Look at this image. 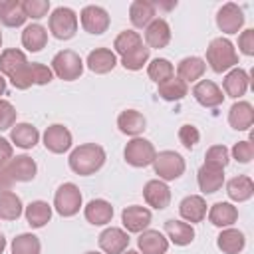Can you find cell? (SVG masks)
<instances>
[{
  "label": "cell",
  "mask_w": 254,
  "mask_h": 254,
  "mask_svg": "<svg viewBox=\"0 0 254 254\" xmlns=\"http://www.w3.org/2000/svg\"><path fill=\"white\" fill-rule=\"evenodd\" d=\"M4 248H6V238H4V234L0 232V254L4 252Z\"/></svg>",
  "instance_id": "52"
},
{
  "label": "cell",
  "mask_w": 254,
  "mask_h": 254,
  "mask_svg": "<svg viewBox=\"0 0 254 254\" xmlns=\"http://www.w3.org/2000/svg\"><path fill=\"white\" fill-rule=\"evenodd\" d=\"M79 20H81V28L87 32V34H93V36H99L103 32H107L109 28V14L105 8L101 6H85L79 14Z\"/></svg>",
  "instance_id": "9"
},
{
  "label": "cell",
  "mask_w": 254,
  "mask_h": 254,
  "mask_svg": "<svg viewBox=\"0 0 254 254\" xmlns=\"http://www.w3.org/2000/svg\"><path fill=\"white\" fill-rule=\"evenodd\" d=\"M238 48H240V52H242L244 56H254V30H252V28H248V30H244V32L240 34V38H238Z\"/></svg>",
  "instance_id": "48"
},
{
  "label": "cell",
  "mask_w": 254,
  "mask_h": 254,
  "mask_svg": "<svg viewBox=\"0 0 254 254\" xmlns=\"http://www.w3.org/2000/svg\"><path fill=\"white\" fill-rule=\"evenodd\" d=\"M196 181H198V189H200L204 194H212V192L220 190L222 185H224V169H216V167L202 165V167L198 169Z\"/></svg>",
  "instance_id": "18"
},
{
  "label": "cell",
  "mask_w": 254,
  "mask_h": 254,
  "mask_svg": "<svg viewBox=\"0 0 254 254\" xmlns=\"http://www.w3.org/2000/svg\"><path fill=\"white\" fill-rule=\"evenodd\" d=\"M179 212H181L183 220H187V222H200L206 216V202L198 194L185 196L179 204Z\"/></svg>",
  "instance_id": "24"
},
{
  "label": "cell",
  "mask_w": 254,
  "mask_h": 254,
  "mask_svg": "<svg viewBox=\"0 0 254 254\" xmlns=\"http://www.w3.org/2000/svg\"><path fill=\"white\" fill-rule=\"evenodd\" d=\"M12 185H14V181H12V177L8 173V167L4 163V165H0V192L2 190H10Z\"/></svg>",
  "instance_id": "50"
},
{
  "label": "cell",
  "mask_w": 254,
  "mask_h": 254,
  "mask_svg": "<svg viewBox=\"0 0 254 254\" xmlns=\"http://www.w3.org/2000/svg\"><path fill=\"white\" fill-rule=\"evenodd\" d=\"M123 254H141V252H137V250H125Z\"/></svg>",
  "instance_id": "53"
},
{
  "label": "cell",
  "mask_w": 254,
  "mask_h": 254,
  "mask_svg": "<svg viewBox=\"0 0 254 254\" xmlns=\"http://www.w3.org/2000/svg\"><path fill=\"white\" fill-rule=\"evenodd\" d=\"M117 127H119L121 133L131 135V137H137V135H141L145 131L147 119L143 117V113H139L135 109H125L117 117Z\"/></svg>",
  "instance_id": "22"
},
{
  "label": "cell",
  "mask_w": 254,
  "mask_h": 254,
  "mask_svg": "<svg viewBox=\"0 0 254 254\" xmlns=\"http://www.w3.org/2000/svg\"><path fill=\"white\" fill-rule=\"evenodd\" d=\"M22 210H24V204L16 192L12 190L0 192V218L2 220H18Z\"/></svg>",
  "instance_id": "36"
},
{
  "label": "cell",
  "mask_w": 254,
  "mask_h": 254,
  "mask_svg": "<svg viewBox=\"0 0 254 254\" xmlns=\"http://www.w3.org/2000/svg\"><path fill=\"white\" fill-rule=\"evenodd\" d=\"M42 244L34 234H18L12 240V254H40Z\"/></svg>",
  "instance_id": "41"
},
{
  "label": "cell",
  "mask_w": 254,
  "mask_h": 254,
  "mask_svg": "<svg viewBox=\"0 0 254 254\" xmlns=\"http://www.w3.org/2000/svg\"><path fill=\"white\" fill-rule=\"evenodd\" d=\"M12 153H14V149H12V143H10L8 139L0 137V165L8 163V161L12 159Z\"/></svg>",
  "instance_id": "49"
},
{
  "label": "cell",
  "mask_w": 254,
  "mask_h": 254,
  "mask_svg": "<svg viewBox=\"0 0 254 254\" xmlns=\"http://www.w3.org/2000/svg\"><path fill=\"white\" fill-rule=\"evenodd\" d=\"M192 95L194 99L202 105V107H218L222 101H224V95H222V89L210 81V79H200L196 81V85L192 87Z\"/></svg>",
  "instance_id": "16"
},
{
  "label": "cell",
  "mask_w": 254,
  "mask_h": 254,
  "mask_svg": "<svg viewBox=\"0 0 254 254\" xmlns=\"http://www.w3.org/2000/svg\"><path fill=\"white\" fill-rule=\"evenodd\" d=\"M204 69H206V62H204L202 58L189 56V58H185V60L179 62V65H177V73H179V75H177V77L183 79L185 83L196 81V79L202 77Z\"/></svg>",
  "instance_id": "32"
},
{
  "label": "cell",
  "mask_w": 254,
  "mask_h": 254,
  "mask_svg": "<svg viewBox=\"0 0 254 254\" xmlns=\"http://www.w3.org/2000/svg\"><path fill=\"white\" fill-rule=\"evenodd\" d=\"M48 26H50V32H52L54 38H58V40H69L77 32V16H75V12L71 8L60 6V8H56L52 12Z\"/></svg>",
  "instance_id": "5"
},
{
  "label": "cell",
  "mask_w": 254,
  "mask_h": 254,
  "mask_svg": "<svg viewBox=\"0 0 254 254\" xmlns=\"http://www.w3.org/2000/svg\"><path fill=\"white\" fill-rule=\"evenodd\" d=\"M216 26L224 34H238L244 26V12L240 6L228 2L216 12Z\"/></svg>",
  "instance_id": "10"
},
{
  "label": "cell",
  "mask_w": 254,
  "mask_h": 254,
  "mask_svg": "<svg viewBox=\"0 0 254 254\" xmlns=\"http://www.w3.org/2000/svg\"><path fill=\"white\" fill-rule=\"evenodd\" d=\"M238 218V208L230 202H214L208 210V220L210 224L218 226V228H228L236 222Z\"/></svg>",
  "instance_id": "25"
},
{
  "label": "cell",
  "mask_w": 254,
  "mask_h": 254,
  "mask_svg": "<svg viewBox=\"0 0 254 254\" xmlns=\"http://www.w3.org/2000/svg\"><path fill=\"white\" fill-rule=\"evenodd\" d=\"M129 246V236L125 230L109 226L99 234V248L105 254H123Z\"/></svg>",
  "instance_id": "15"
},
{
  "label": "cell",
  "mask_w": 254,
  "mask_h": 254,
  "mask_svg": "<svg viewBox=\"0 0 254 254\" xmlns=\"http://www.w3.org/2000/svg\"><path fill=\"white\" fill-rule=\"evenodd\" d=\"M165 232L171 238V242L177 244V246H187L194 240V228L189 222H183V220H175V218L167 220L165 222Z\"/></svg>",
  "instance_id": "29"
},
{
  "label": "cell",
  "mask_w": 254,
  "mask_h": 254,
  "mask_svg": "<svg viewBox=\"0 0 254 254\" xmlns=\"http://www.w3.org/2000/svg\"><path fill=\"white\" fill-rule=\"evenodd\" d=\"M48 44V30L42 24H30L22 32V46L28 52H42Z\"/></svg>",
  "instance_id": "33"
},
{
  "label": "cell",
  "mask_w": 254,
  "mask_h": 254,
  "mask_svg": "<svg viewBox=\"0 0 254 254\" xmlns=\"http://www.w3.org/2000/svg\"><path fill=\"white\" fill-rule=\"evenodd\" d=\"M22 6H24V12H26V18L40 20L48 14L50 0H26V2H22Z\"/></svg>",
  "instance_id": "44"
},
{
  "label": "cell",
  "mask_w": 254,
  "mask_h": 254,
  "mask_svg": "<svg viewBox=\"0 0 254 254\" xmlns=\"http://www.w3.org/2000/svg\"><path fill=\"white\" fill-rule=\"evenodd\" d=\"M69 169L75 173V175H81V177H87V175H93L97 173L103 163H105V151L101 145H95V143H85V145H79L71 151L69 155Z\"/></svg>",
  "instance_id": "1"
},
{
  "label": "cell",
  "mask_w": 254,
  "mask_h": 254,
  "mask_svg": "<svg viewBox=\"0 0 254 254\" xmlns=\"http://www.w3.org/2000/svg\"><path fill=\"white\" fill-rule=\"evenodd\" d=\"M216 246H218L224 254H238V252L244 250L246 238H244V234H242L240 230H236V228H224V230L218 234V238H216Z\"/></svg>",
  "instance_id": "34"
},
{
  "label": "cell",
  "mask_w": 254,
  "mask_h": 254,
  "mask_svg": "<svg viewBox=\"0 0 254 254\" xmlns=\"http://www.w3.org/2000/svg\"><path fill=\"white\" fill-rule=\"evenodd\" d=\"M232 157L238 163H250L252 157H254V145H252V141H238L232 147Z\"/></svg>",
  "instance_id": "47"
},
{
  "label": "cell",
  "mask_w": 254,
  "mask_h": 254,
  "mask_svg": "<svg viewBox=\"0 0 254 254\" xmlns=\"http://www.w3.org/2000/svg\"><path fill=\"white\" fill-rule=\"evenodd\" d=\"M226 194L234 202H244V200L252 198V194H254V183H252V179L246 177V175L232 177L226 183Z\"/></svg>",
  "instance_id": "27"
},
{
  "label": "cell",
  "mask_w": 254,
  "mask_h": 254,
  "mask_svg": "<svg viewBox=\"0 0 254 254\" xmlns=\"http://www.w3.org/2000/svg\"><path fill=\"white\" fill-rule=\"evenodd\" d=\"M145 42L147 48L161 50L171 42V26L163 18H155L147 28H145Z\"/></svg>",
  "instance_id": "17"
},
{
  "label": "cell",
  "mask_w": 254,
  "mask_h": 254,
  "mask_svg": "<svg viewBox=\"0 0 254 254\" xmlns=\"http://www.w3.org/2000/svg\"><path fill=\"white\" fill-rule=\"evenodd\" d=\"M198 139H200V133H198V129H196L194 125L185 123V125L179 129V141L183 143L185 149H192V147L198 143Z\"/></svg>",
  "instance_id": "46"
},
{
  "label": "cell",
  "mask_w": 254,
  "mask_h": 254,
  "mask_svg": "<svg viewBox=\"0 0 254 254\" xmlns=\"http://www.w3.org/2000/svg\"><path fill=\"white\" fill-rule=\"evenodd\" d=\"M54 208L60 216H73L81 208V192L73 183H64L54 194Z\"/></svg>",
  "instance_id": "7"
},
{
  "label": "cell",
  "mask_w": 254,
  "mask_h": 254,
  "mask_svg": "<svg viewBox=\"0 0 254 254\" xmlns=\"http://www.w3.org/2000/svg\"><path fill=\"white\" fill-rule=\"evenodd\" d=\"M149 54H151V50L143 44V46H139L137 50H133L131 54L123 56V58H121V65H123L125 69L137 71V69H141V67L149 62Z\"/></svg>",
  "instance_id": "42"
},
{
  "label": "cell",
  "mask_w": 254,
  "mask_h": 254,
  "mask_svg": "<svg viewBox=\"0 0 254 254\" xmlns=\"http://www.w3.org/2000/svg\"><path fill=\"white\" fill-rule=\"evenodd\" d=\"M143 198L149 206L157 208V210H163L169 206L171 202V189L167 187L165 181L161 179H153V181H147L145 187H143Z\"/></svg>",
  "instance_id": "12"
},
{
  "label": "cell",
  "mask_w": 254,
  "mask_h": 254,
  "mask_svg": "<svg viewBox=\"0 0 254 254\" xmlns=\"http://www.w3.org/2000/svg\"><path fill=\"white\" fill-rule=\"evenodd\" d=\"M6 167H8V173H10L14 183H28V181H32L36 177V171H38L36 161L32 157H28V155L12 157L6 163Z\"/></svg>",
  "instance_id": "14"
},
{
  "label": "cell",
  "mask_w": 254,
  "mask_h": 254,
  "mask_svg": "<svg viewBox=\"0 0 254 254\" xmlns=\"http://www.w3.org/2000/svg\"><path fill=\"white\" fill-rule=\"evenodd\" d=\"M153 169L161 181H175L185 173V159L177 151H161L153 159Z\"/></svg>",
  "instance_id": "6"
},
{
  "label": "cell",
  "mask_w": 254,
  "mask_h": 254,
  "mask_svg": "<svg viewBox=\"0 0 254 254\" xmlns=\"http://www.w3.org/2000/svg\"><path fill=\"white\" fill-rule=\"evenodd\" d=\"M147 73H149V77L159 85V83L167 81L169 77H173L175 67H173V64H171L169 60H165V58H155V60L149 64Z\"/></svg>",
  "instance_id": "40"
},
{
  "label": "cell",
  "mask_w": 254,
  "mask_h": 254,
  "mask_svg": "<svg viewBox=\"0 0 254 254\" xmlns=\"http://www.w3.org/2000/svg\"><path fill=\"white\" fill-rule=\"evenodd\" d=\"M189 93V85L179 77H169L167 81L159 83V95L165 101H181Z\"/></svg>",
  "instance_id": "38"
},
{
  "label": "cell",
  "mask_w": 254,
  "mask_h": 254,
  "mask_svg": "<svg viewBox=\"0 0 254 254\" xmlns=\"http://www.w3.org/2000/svg\"><path fill=\"white\" fill-rule=\"evenodd\" d=\"M206 62L214 73L228 71L238 64V54L228 38H214L206 48Z\"/></svg>",
  "instance_id": "2"
},
{
  "label": "cell",
  "mask_w": 254,
  "mask_h": 254,
  "mask_svg": "<svg viewBox=\"0 0 254 254\" xmlns=\"http://www.w3.org/2000/svg\"><path fill=\"white\" fill-rule=\"evenodd\" d=\"M14 125H16V107L10 101L0 99V131L12 129Z\"/></svg>",
  "instance_id": "45"
},
{
  "label": "cell",
  "mask_w": 254,
  "mask_h": 254,
  "mask_svg": "<svg viewBox=\"0 0 254 254\" xmlns=\"http://www.w3.org/2000/svg\"><path fill=\"white\" fill-rule=\"evenodd\" d=\"M137 246L143 254H165L169 250V240L159 230H143L137 238Z\"/></svg>",
  "instance_id": "21"
},
{
  "label": "cell",
  "mask_w": 254,
  "mask_h": 254,
  "mask_svg": "<svg viewBox=\"0 0 254 254\" xmlns=\"http://www.w3.org/2000/svg\"><path fill=\"white\" fill-rule=\"evenodd\" d=\"M115 65H117V58L107 48H95L87 56V67L93 73H109Z\"/></svg>",
  "instance_id": "26"
},
{
  "label": "cell",
  "mask_w": 254,
  "mask_h": 254,
  "mask_svg": "<svg viewBox=\"0 0 254 254\" xmlns=\"http://www.w3.org/2000/svg\"><path fill=\"white\" fill-rule=\"evenodd\" d=\"M28 60H26V54L22 50H16V48H10V50H4L0 54V73L4 75H14L22 65H26Z\"/></svg>",
  "instance_id": "37"
},
{
  "label": "cell",
  "mask_w": 254,
  "mask_h": 254,
  "mask_svg": "<svg viewBox=\"0 0 254 254\" xmlns=\"http://www.w3.org/2000/svg\"><path fill=\"white\" fill-rule=\"evenodd\" d=\"M85 254H99V252H85Z\"/></svg>",
  "instance_id": "55"
},
{
  "label": "cell",
  "mask_w": 254,
  "mask_h": 254,
  "mask_svg": "<svg viewBox=\"0 0 254 254\" xmlns=\"http://www.w3.org/2000/svg\"><path fill=\"white\" fill-rule=\"evenodd\" d=\"M0 46H2V32H0Z\"/></svg>",
  "instance_id": "54"
},
{
  "label": "cell",
  "mask_w": 254,
  "mask_h": 254,
  "mask_svg": "<svg viewBox=\"0 0 254 254\" xmlns=\"http://www.w3.org/2000/svg\"><path fill=\"white\" fill-rule=\"evenodd\" d=\"M38 139H40V133L30 123H16L10 129V141L16 147H20V149H32V147H36L38 145Z\"/></svg>",
  "instance_id": "28"
},
{
  "label": "cell",
  "mask_w": 254,
  "mask_h": 254,
  "mask_svg": "<svg viewBox=\"0 0 254 254\" xmlns=\"http://www.w3.org/2000/svg\"><path fill=\"white\" fill-rule=\"evenodd\" d=\"M230 161V151L224 145H212L206 155H204V165L208 167H216V169H224Z\"/></svg>",
  "instance_id": "43"
},
{
  "label": "cell",
  "mask_w": 254,
  "mask_h": 254,
  "mask_svg": "<svg viewBox=\"0 0 254 254\" xmlns=\"http://www.w3.org/2000/svg\"><path fill=\"white\" fill-rule=\"evenodd\" d=\"M52 73L64 81H73L83 73V62L73 50H62L52 60Z\"/></svg>",
  "instance_id": "4"
},
{
  "label": "cell",
  "mask_w": 254,
  "mask_h": 254,
  "mask_svg": "<svg viewBox=\"0 0 254 254\" xmlns=\"http://www.w3.org/2000/svg\"><path fill=\"white\" fill-rule=\"evenodd\" d=\"M139 46H143V38H141L137 32H133V30L121 32V34L115 38V42H113V48H115V52H117L121 58L127 56V54H131V52L137 50Z\"/></svg>",
  "instance_id": "39"
},
{
  "label": "cell",
  "mask_w": 254,
  "mask_h": 254,
  "mask_svg": "<svg viewBox=\"0 0 254 254\" xmlns=\"http://www.w3.org/2000/svg\"><path fill=\"white\" fill-rule=\"evenodd\" d=\"M157 151L153 147L151 141L143 139V137H133L127 145H125V151H123V157L125 161L131 165V167H147V165H153V159H155Z\"/></svg>",
  "instance_id": "8"
},
{
  "label": "cell",
  "mask_w": 254,
  "mask_h": 254,
  "mask_svg": "<svg viewBox=\"0 0 254 254\" xmlns=\"http://www.w3.org/2000/svg\"><path fill=\"white\" fill-rule=\"evenodd\" d=\"M44 145H46V149L50 153H56V155L69 151V147H71V133H69V129L60 125V123L50 125L44 131Z\"/></svg>",
  "instance_id": "11"
},
{
  "label": "cell",
  "mask_w": 254,
  "mask_h": 254,
  "mask_svg": "<svg viewBox=\"0 0 254 254\" xmlns=\"http://www.w3.org/2000/svg\"><path fill=\"white\" fill-rule=\"evenodd\" d=\"M248 85H250L248 73H246L244 69H240V67H234V69H230V71L226 73L224 81H222L224 93H226L228 97H234V99L242 97V95L246 93Z\"/></svg>",
  "instance_id": "23"
},
{
  "label": "cell",
  "mask_w": 254,
  "mask_h": 254,
  "mask_svg": "<svg viewBox=\"0 0 254 254\" xmlns=\"http://www.w3.org/2000/svg\"><path fill=\"white\" fill-rule=\"evenodd\" d=\"M24 214H26V220H28V224L32 228H42L52 218V206L46 200H32L26 206Z\"/></svg>",
  "instance_id": "35"
},
{
  "label": "cell",
  "mask_w": 254,
  "mask_h": 254,
  "mask_svg": "<svg viewBox=\"0 0 254 254\" xmlns=\"http://www.w3.org/2000/svg\"><path fill=\"white\" fill-rule=\"evenodd\" d=\"M129 20L135 28H147L155 20V4L149 0H135L129 6Z\"/></svg>",
  "instance_id": "31"
},
{
  "label": "cell",
  "mask_w": 254,
  "mask_h": 254,
  "mask_svg": "<svg viewBox=\"0 0 254 254\" xmlns=\"http://www.w3.org/2000/svg\"><path fill=\"white\" fill-rule=\"evenodd\" d=\"M121 222L127 232H143L151 224V210L139 204L125 206L121 212Z\"/></svg>",
  "instance_id": "13"
},
{
  "label": "cell",
  "mask_w": 254,
  "mask_h": 254,
  "mask_svg": "<svg viewBox=\"0 0 254 254\" xmlns=\"http://www.w3.org/2000/svg\"><path fill=\"white\" fill-rule=\"evenodd\" d=\"M54 77L52 69L44 64H36V62H28L26 65H22L14 75H10V81L16 89H28L32 85H46L50 83Z\"/></svg>",
  "instance_id": "3"
},
{
  "label": "cell",
  "mask_w": 254,
  "mask_h": 254,
  "mask_svg": "<svg viewBox=\"0 0 254 254\" xmlns=\"http://www.w3.org/2000/svg\"><path fill=\"white\" fill-rule=\"evenodd\" d=\"M228 123L236 131H246L254 123V107L248 101H236L228 111Z\"/></svg>",
  "instance_id": "20"
},
{
  "label": "cell",
  "mask_w": 254,
  "mask_h": 254,
  "mask_svg": "<svg viewBox=\"0 0 254 254\" xmlns=\"http://www.w3.org/2000/svg\"><path fill=\"white\" fill-rule=\"evenodd\" d=\"M26 12L20 0H4L0 2V22L8 28H18L26 22Z\"/></svg>",
  "instance_id": "30"
},
{
  "label": "cell",
  "mask_w": 254,
  "mask_h": 254,
  "mask_svg": "<svg viewBox=\"0 0 254 254\" xmlns=\"http://www.w3.org/2000/svg\"><path fill=\"white\" fill-rule=\"evenodd\" d=\"M83 214H85V220L89 224L103 226V224L111 222V218H113V206H111V202H107L103 198H93V200L87 202Z\"/></svg>",
  "instance_id": "19"
},
{
  "label": "cell",
  "mask_w": 254,
  "mask_h": 254,
  "mask_svg": "<svg viewBox=\"0 0 254 254\" xmlns=\"http://www.w3.org/2000/svg\"><path fill=\"white\" fill-rule=\"evenodd\" d=\"M6 93V79H4V75L0 73V95H4Z\"/></svg>",
  "instance_id": "51"
}]
</instances>
